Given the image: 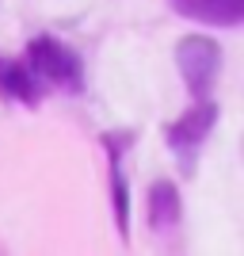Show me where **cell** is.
Listing matches in <instances>:
<instances>
[{
	"label": "cell",
	"mask_w": 244,
	"mask_h": 256,
	"mask_svg": "<svg viewBox=\"0 0 244 256\" xmlns=\"http://www.w3.org/2000/svg\"><path fill=\"white\" fill-rule=\"evenodd\" d=\"M42 80L34 76L27 62H0V92L11 96L15 104H38L42 100Z\"/></svg>",
	"instance_id": "6"
},
{
	"label": "cell",
	"mask_w": 244,
	"mask_h": 256,
	"mask_svg": "<svg viewBox=\"0 0 244 256\" xmlns=\"http://www.w3.org/2000/svg\"><path fill=\"white\" fill-rule=\"evenodd\" d=\"M222 42L218 38H206V34H183L176 42V69H180L183 84L195 100L214 96L218 88V76H222Z\"/></svg>",
	"instance_id": "3"
},
{
	"label": "cell",
	"mask_w": 244,
	"mask_h": 256,
	"mask_svg": "<svg viewBox=\"0 0 244 256\" xmlns=\"http://www.w3.org/2000/svg\"><path fill=\"white\" fill-rule=\"evenodd\" d=\"M183 222V195L172 180H157L149 188V230L168 237Z\"/></svg>",
	"instance_id": "5"
},
{
	"label": "cell",
	"mask_w": 244,
	"mask_h": 256,
	"mask_svg": "<svg viewBox=\"0 0 244 256\" xmlns=\"http://www.w3.org/2000/svg\"><path fill=\"white\" fill-rule=\"evenodd\" d=\"M176 16H187L206 27H241L244 0H168Z\"/></svg>",
	"instance_id": "4"
},
{
	"label": "cell",
	"mask_w": 244,
	"mask_h": 256,
	"mask_svg": "<svg viewBox=\"0 0 244 256\" xmlns=\"http://www.w3.org/2000/svg\"><path fill=\"white\" fill-rule=\"evenodd\" d=\"M218 118H222V107H218V100L206 96V100H195L180 118H172L168 126H164V142H168V150L176 153L183 176H195L199 150L206 146V138L214 134Z\"/></svg>",
	"instance_id": "1"
},
{
	"label": "cell",
	"mask_w": 244,
	"mask_h": 256,
	"mask_svg": "<svg viewBox=\"0 0 244 256\" xmlns=\"http://www.w3.org/2000/svg\"><path fill=\"white\" fill-rule=\"evenodd\" d=\"M111 150V203H115V226L122 241H130V192H126V172H122V153H118V138H103Z\"/></svg>",
	"instance_id": "7"
},
{
	"label": "cell",
	"mask_w": 244,
	"mask_h": 256,
	"mask_svg": "<svg viewBox=\"0 0 244 256\" xmlns=\"http://www.w3.org/2000/svg\"><path fill=\"white\" fill-rule=\"evenodd\" d=\"M23 62L34 69V76L42 84H53L61 92H80L84 88V62L73 46H65L53 34H34L27 42V58Z\"/></svg>",
	"instance_id": "2"
}]
</instances>
